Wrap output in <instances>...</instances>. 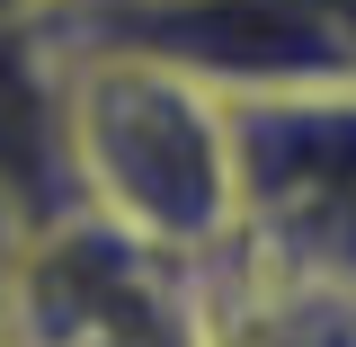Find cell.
Segmentation results:
<instances>
[{"label": "cell", "mask_w": 356, "mask_h": 347, "mask_svg": "<svg viewBox=\"0 0 356 347\" xmlns=\"http://www.w3.org/2000/svg\"><path fill=\"white\" fill-rule=\"evenodd\" d=\"M9 347H214L196 259L72 205L9 259Z\"/></svg>", "instance_id": "obj_2"}, {"label": "cell", "mask_w": 356, "mask_h": 347, "mask_svg": "<svg viewBox=\"0 0 356 347\" xmlns=\"http://www.w3.org/2000/svg\"><path fill=\"white\" fill-rule=\"evenodd\" d=\"M72 0H0V18H63Z\"/></svg>", "instance_id": "obj_4"}, {"label": "cell", "mask_w": 356, "mask_h": 347, "mask_svg": "<svg viewBox=\"0 0 356 347\" xmlns=\"http://www.w3.org/2000/svg\"><path fill=\"white\" fill-rule=\"evenodd\" d=\"M63 161L72 205L170 259H222L250 232L241 107L170 54L63 27Z\"/></svg>", "instance_id": "obj_1"}, {"label": "cell", "mask_w": 356, "mask_h": 347, "mask_svg": "<svg viewBox=\"0 0 356 347\" xmlns=\"http://www.w3.org/2000/svg\"><path fill=\"white\" fill-rule=\"evenodd\" d=\"M54 214H72L63 27L54 18H0V259H18Z\"/></svg>", "instance_id": "obj_3"}]
</instances>
